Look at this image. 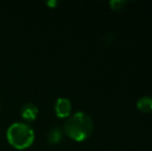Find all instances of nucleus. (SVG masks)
<instances>
[{"mask_svg": "<svg viewBox=\"0 0 152 151\" xmlns=\"http://www.w3.org/2000/svg\"><path fill=\"white\" fill-rule=\"evenodd\" d=\"M62 138H63V131L59 127H53L50 131H48V135H47V139H48L49 143L51 144H58L62 141Z\"/></svg>", "mask_w": 152, "mask_h": 151, "instance_id": "obj_6", "label": "nucleus"}, {"mask_svg": "<svg viewBox=\"0 0 152 151\" xmlns=\"http://www.w3.org/2000/svg\"><path fill=\"white\" fill-rule=\"evenodd\" d=\"M127 4V2L125 0H111L110 1V6L112 9L114 10H121L125 7V5Z\"/></svg>", "mask_w": 152, "mask_h": 151, "instance_id": "obj_7", "label": "nucleus"}, {"mask_svg": "<svg viewBox=\"0 0 152 151\" xmlns=\"http://www.w3.org/2000/svg\"><path fill=\"white\" fill-rule=\"evenodd\" d=\"M38 115V108L32 103H26L21 108V116L27 122H31L36 119Z\"/></svg>", "mask_w": 152, "mask_h": 151, "instance_id": "obj_4", "label": "nucleus"}, {"mask_svg": "<svg viewBox=\"0 0 152 151\" xmlns=\"http://www.w3.org/2000/svg\"><path fill=\"white\" fill-rule=\"evenodd\" d=\"M137 108L143 113H150L152 112V97L148 95L140 97L137 101Z\"/></svg>", "mask_w": 152, "mask_h": 151, "instance_id": "obj_5", "label": "nucleus"}, {"mask_svg": "<svg viewBox=\"0 0 152 151\" xmlns=\"http://www.w3.org/2000/svg\"><path fill=\"white\" fill-rule=\"evenodd\" d=\"M93 131V121L88 114L77 112L64 123V133L77 142H82L90 137Z\"/></svg>", "mask_w": 152, "mask_h": 151, "instance_id": "obj_1", "label": "nucleus"}, {"mask_svg": "<svg viewBox=\"0 0 152 151\" xmlns=\"http://www.w3.org/2000/svg\"><path fill=\"white\" fill-rule=\"evenodd\" d=\"M46 4L48 6H50V7L54 8V7H56V6L59 4V1H57V0H49V1L46 2Z\"/></svg>", "mask_w": 152, "mask_h": 151, "instance_id": "obj_8", "label": "nucleus"}, {"mask_svg": "<svg viewBox=\"0 0 152 151\" xmlns=\"http://www.w3.org/2000/svg\"><path fill=\"white\" fill-rule=\"evenodd\" d=\"M54 110L57 117H59V118L69 117L70 112H72V103L66 97H59L55 103Z\"/></svg>", "mask_w": 152, "mask_h": 151, "instance_id": "obj_3", "label": "nucleus"}, {"mask_svg": "<svg viewBox=\"0 0 152 151\" xmlns=\"http://www.w3.org/2000/svg\"><path fill=\"white\" fill-rule=\"evenodd\" d=\"M8 143L16 149H26L33 144L35 133L30 125L24 122H15L6 131Z\"/></svg>", "mask_w": 152, "mask_h": 151, "instance_id": "obj_2", "label": "nucleus"}]
</instances>
